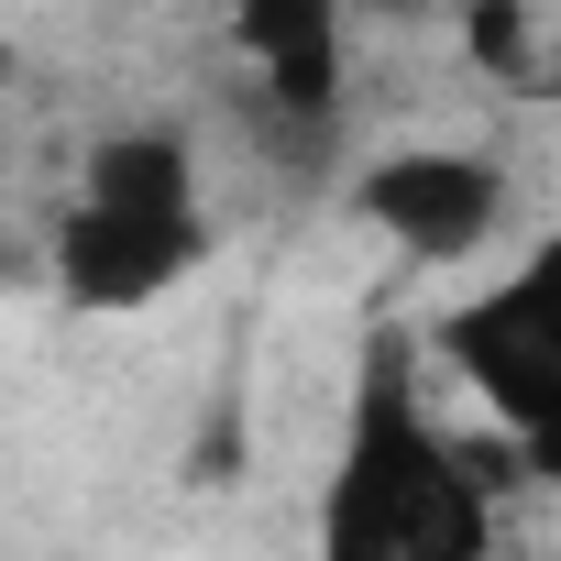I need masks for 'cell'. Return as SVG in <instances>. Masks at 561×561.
<instances>
[{"mask_svg":"<svg viewBox=\"0 0 561 561\" xmlns=\"http://www.w3.org/2000/svg\"><path fill=\"white\" fill-rule=\"evenodd\" d=\"M309 561H495V473L430 408V353L375 331L331 430Z\"/></svg>","mask_w":561,"mask_h":561,"instance_id":"1","label":"cell"},{"mask_svg":"<svg viewBox=\"0 0 561 561\" xmlns=\"http://www.w3.org/2000/svg\"><path fill=\"white\" fill-rule=\"evenodd\" d=\"M231 56H242V89H231L242 154L275 165L287 187L342 176V154H353V34H342V12L253 0V12H231Z\"/></svg>","mask_w":561,"mask_h":561,"instance_id":"4","label":"cell"},{"mask_svg":"<svg viewBox=\"0 0 561 561\" xmlns=\"http://www.w3.org/2000/svg\"><path fill=\"white\" fill-rule=\"evenodd\" d=\"M440 375L473 386V408L506 430L517 473L561 484V231L528 242L506 275H484L473 298H451L430 320Z\"/></svg>","mask_w":561,"mask_h":561,"instance_id":"3","label":"cell"},{"mask_svg":"<svg viewBox=\"0 0 561 561\" xmlns=\"http://www.w3.org/2000/svg\"><path fill=\"white\" fill-rule=\"evenodd\" d=\"M220 220H209V176H198V133L187 122H122L89 144L67 209H56V242H45V275L56 298L89 309V320H133L154 298H176L187 275L209 264Z\"/></svg>","mask_w":561,"mask_h":561,"instance_id":"2","label":"cell"},{"mask_svg":"<svg viewBox=\"0 0 561 561\" xmlns=\"http://www.w3.org/2000/svg\"><path fill=\"white\" fill-rule=\"evenodd\" d=\"M342 198L408 264H473L506 231V165L484 144H386L342 176Z\"/></svg>","mask_w":561,"mask_h":561,"instance_id":"5","label":"cell"}]
</instances>
